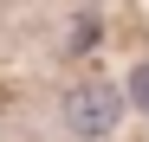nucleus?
I'll use <instances>...</instances> for the list:
<instances>
[{"label": "nucleus", "mask_w": 149, "mask_h": 142, "mask_svg": "<svg viewBox=\"0 0 149 142\" xmlns=\"http://www.w3.org/2000/svg\"><path fill=\"white\" fill-rule=\"evenodd\" d=\"M117 116H123V90L117 84H78L65 97V123L78 129V136H110Z\"/></svg>", "instance_id": "1"}, {"label": "nucleus", "mask_w": 149, "mask_h": 142, "mask_svg": "<svg viewBox=\"0 0 149 142\" xmlns=\"http://www.w3.org/2000/svg\"><path fill=\"white\" fill-rule=\"evenodd\" d=\"M130 97L149 110V65H136V71H130Z\"/></svg>", "instance_id": "2"}]
</instances>
